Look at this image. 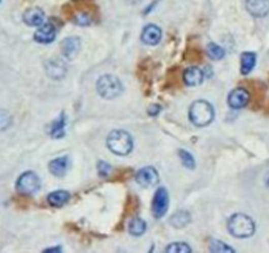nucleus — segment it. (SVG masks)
Masks as SVG:
<instances>
[{"mask_svg":"<svg viewBox=\"0 0 269 253\" xmlns=\"http://www.w3.org/2000/svg\"><path fill=\"white\" fill-rule=\"evenodd\" d=\"M107 147L115 155L127 156L132 152L133 141L128 132L116 129V131H112L107 137Z\"/></svg>","mask_w":269,"mask_h":253,"instance_id":"nucleus-1","label":"nucleus"},{"mask_svg":"<svg viewBox=\"0 0 269 253\" xmlns=\"http://www.w3.org/2000/svg\"><path fill=\"white\" fill-rule=\"evenodd\" d=\"M230 234L239 239L252 236L255 232V223L250 216L244 214H235L230 218L228 226H227Z\"/></svg>","mask_w":269,"mask_h":253,"instance_id":"nucleus-2","label":"nucleus"},{"mask_svg":"<svg viewBox=\"0 0 269 253\" xmlns=\"http://www.w3.org/2000/svg\"><path fill=\"white\" fill-rule=\"evenodd\" d=\"M214 109L213 105L205 100H198L191 104L189 110V118L190 122L197 127H206L210 124L214 119Z\"/></svg>","mask_w":269,"mask_h":253,"instance_id":"nucleus-3","label":"nucleus"},{"mask_svg":"<svg viewBox=\"0 0 269 253\" xmlns=\"http://www.w3.org/2000/svg\"><path fill=\"white\" fill-rule=\"evenodd\" d=\"M96 90L98 94L105 99H114L118 98L123 92V85L119 81V78L111 76V74H106L100 77L96 82Z\"/></svg>","mask_w":269,"mask_h":253,"instance_id":"nucleus-4","label":"nucleus"},{"mask_svg":"<svg viewBox=\"0 0 269 253\" xmlns=\"http://www.w3.org/2000/svg\"><path fill=\"white\" fill-rule=\"evenodd\" d=\"M40 178L37 177L36 173L33 171H25L20 175L16 182V189L20 194L24 195H32L37 193L40 189Z\"/></svg>","mask_w":269,"mask_h":253,"instance_id":"nucleus-5","label":"nucleus"},{"mask_svg":"<svg viewBox=\"0 0 269 253\" xmlns=\"http://www.w3.org/2000/svg\"><path fill=\"white\" fill-rule=\"evenodd\" d=\"M169 207V195L167 191L164 188H158L154 193L153 204H152V211H153V216L160 219L166 214V210Z\"/></svg>","mask_w":269,"mask_h":253,"instance_id":"nucleus-6","label":"nucleus"},{"mask_svg":"<svg viewBox=\"0 0 269 253\" xmlns=\"http://www.w3.org/2000/svg\"><path fill=\"white\" fill-rule=\"evenodd\" d=\"M227 102H228V105H230L231 109H243V107H246V105L248 104V102H250V92L247 91L246 89H243V87H238V89L232 90V91L230 92Z\"/></svg>","mask_w":269,"mask_h":253,"instance_id":"nucleus-7","label":"nucleus"},{"mask_svg":"<svg viewBox=\"0 0 269 253\" xmlns=\"http://www.w3.org/2000/svg\"><path fill=\"white\" fill-rule=\"evenodd\" d=\"M136 182L143 188H152L158 182V173L152 166L140 169L136 173Z\"/></svg>","mask_w":269,"mask_h":253,"instance_id":"nucleus-8","label":"nucleus"},{"mask_svg":"<svg viewBox=\"0 0 269 253\" xmlns=\"http://www.w3.org/2000/svg\"><path fill=\"white\" fill-rule=\"evenodd\" d=\"M81 40L79 37L72 36L65 39L61 43V53H62V56L68 59H73L76 58L78 56L79 50H81Z\"/></svg>","mask_w":269,"mask_h":253,"instance_id":"nucleus-9","label":"nucleus"},{"mask_svg":"<svg viewBox=\"0 0 269 253\" xmlns=\"http://www.w3.org/2000/svg\"><path fill=\"white\" fill-rule=\"evenodd\" d=\"M57 36L56 26L50 23H44L39 26V29L35 32V40L40 44H50L54 41Z\"/></svg>","mask_w":269,"mask_h":253,"instance_id":"nucleus-10","label":"nucleus"},{"mask_svg":"<svg viewBox=\"0 0 269 253\" xmlns=\"http://www.w3.org/2000/svg\"><path fill=\"white\" fill-rule=\"evenodd\" d=\"M247 11L255 17H264L269 13V0H246Z\"/></svg>","mask_w":269,"mask_h":253,"instance_id":"nucleus-11","label":"nucleus"},{"mask_svg":"<svg viewBox=\"0 0 269 253\" xmlns=\"http://www.w3.org/2000/svg\"><path fill=\"white\" fill-rule=\"evenodd\" d=\"M161 37H162V32L157 25H153V24L145 26L141 33V40L147 45H156L160 43Z\"/></svg>","mask_w":269,"mask_h":253,"instance_id":"nucleus-12","label":"nucleus"},{"mask_svg":"<svg viewBox=\"0 0 269 253\" xmlns=\"http://www.w3.org/2000/svg\"><path fill=\"white\" fill-rule=\"evenodd\" d=\"M46 74L52 79H61L66 74L65 63L61 62L59 59H49L45 62Z\"/></svg>","mask_w":269,"mask_h":253,"instance_id":"nucleus-13","label":"nucleus"},{"mask_svg":"<svg viewBox=\"0 0 269 253\" xmlns=\"http://www.w3.org/2000/svg\"><path fill=\"white\" fill-rule=\"evenodd\" d=\"M23 20L26 25L40 26L45 23V13L40 8H30L24 12Z\"/></svg>","mask_w":269,"mask_h":253,"instance_id":"nucleus-14","label":"nucleus"},{"mask_svg":"<svg viewBox=\"0 0 269 253\" xmlns=\"http://www.w3.org/2000/svg\"><path fill=\"white\" fill-rule=\"evenodd\" d=\"M69 165L70 161L66 156L54 158V160H52V161L49 162V171L53 175H56V177H63V175L68 173Z\"/></svg>","mask_w":269,"mask_h":253,"instance_id":"nucleus-15","label":"nucleus"},{"mask_svg":"<svg viewBox=\"0 0 269 253\" xmlns=\"http://www.w3.org/2000/svg\"><path fill=\"white\" fill-rule=\"evenodd\" d=\"M204 71L199 67L191 66L189 69L185 70L184 73V82L187 86H198L204 82Z\"/></svg>","mask_w":269,"mask_h":253,"instance_id":"nucleus-16","label":"nucleus"},{"mask_svg":"<svg viewBox=\"0 0 269 253\" xmlns=\"http://www.w3.org/2000/svg\"><path fill=\"white\" fill-rule=\"evenodd\" d=\"M256 65V54L252 52H244L240 58V71L243 76L250 74Z\"/></svg>","mask_w":269,"mask_h":253,"instance_id":"nucleus-17","label":"nucleus"},{"mask_svg":"<svg viewBox=\"0 0 269 253\" xmlns=\"http://www.w3.org/2000/svg\"><path fill=\"white\" fill-rule=\"evenodd\" d=\"M70 199V193L65 190H57L53 191L48 195V202H49L50 206L53 207H61L63 204L68 203V201Z\"/></svg>","mask_w":269,"mask_h":253,"instance_id":"nucleus-18","label":"nucleus"},{"mask_svg":"<svg viewBox=\"0 0 269 253\" xmlns=\"http://www.w3.org/2000/svg\"><path fill=\"white\" fill-rule=\"evenodd\" d=\"M190 221H191L190 214H189L187 211L181 210L177 211V212L171 218V221L169 222H171V224L174 228H184L185 226H187V224L190 223Z\"/></svg>","mask_w":269,"mask_h":253,"instance_id":"nucleus-19","label":"nucleus"},{"mask_svg":"<svg viewBox=\"0 0 269 253\" xmlns=\"http://www.w3.org/2000/svg\"><path fill=\"white\" fill-rule=\"evenodd\" d=\"M129 234L133 236H141L147 231V223L140 218H134L128 224Z\"/></svg>","mask_w":269,"mask_h":253,"instance_id":"nucleus-20","label":"nucleus"},{"mask_svg":"<svg viewBox=\"0 0 269 253\" xmlns=\"http://www.w3.org/2000/svg\"><path fill=\"white\" fill-rule=\"evenodd\" d=\"M65 129V115H61L50 127V135L54 138H61L63 136Z\"/></svg>","mask_w":269,"mask_h":253,"instance_id":"nucleus-21","label":"nucleus"},{"mask_svg":"<svg viewBox=\"0 0 269 253\" xmlns=\"http://www.w3.org/2000/svg\"><path fill=\"white\" fill-rule=\"evenodd\" d=\"M224 49L215 43H210L207 45V56L211 59H222L224 57Z\"/></svg>","mask_w":269,"mask_h":253,"instance_id":"nucleus-22","label":"nucleus"},{"mask_svg":"<svg viewBox=\"0 0 269 253\" xmlns=\"http://www.w3.org/2000/svg\"><path fill=\"white\" fill-rule=\"evenodd\" d=\"M178 156H180L181 162H182V165H184L185 168L187 169L195 168V160H194V157L191 156V153H189L187 151H184V149H181V151L178 152Z\"/></svg>","mask_w":269,"mask_h":253,"instance_id":"nucleus-23","label":"nucleus"},{"mask_svg":"<svg viewBox=\"0 0 269 253\" xmlns=\"http://www.w3.org/2000/svg\"><path fill=\"white\" fill-rule=\"evenodd\" d=\"M209 249L213 253H230L233 252V249L231 247H228L227 244H224L223 241H218V240H213L210 243V248Z\"/></svg>","mask_w":269,"mask_h":253,"instance_id":"nucleus-24","label":"nucleus"},{"mask_svg":"<svg viewBox=\"0 0 269 253\" xmlns=\"http://www.w3.org/2000/svg\"><path fill=\"white\" fill-rule=\"evenodd\" d=\"M165 250H166V252H171V253H189V252H191L190 247H189L187 244L182 243V241H178V243H173V244H171V245H167V247L165 248Z\"/></svg>","mask_w":269,"mask_h":253,"instance_id":"nucleus-25","label":"nucleus"},{"mask_svg":"<svg viewBox=\"0 0 269 253\" xmlns=\"http://www.w3.org/2000/svg\"><path fill=\"white\" fill-rule=\"evenodd\" d=\"M12 124V116L7 111L0 110V131H4Z\"/></svg>","mask_w":269,"mask_h":253,"instance_id":"nucleus-26","label":"nucleus"},{"mask_svg":"<svg viewBox=\"0 0 269 253\" xmlns=\"http://www.w3.org/2000/svg\"><path fill=\"white\" fill-rule=\"evenodd\" d=\"M98 171L100 177L107 178L112 173V166L110 164H107V162L100 161L98 164Z\"/></svg>","mask_w":269,"mask_h":253,"instance_id":"nucleus-27","label":"nucleus"},{"mask_svg":"<svg viewBox=\"0 0 269 253\" xmlns=\"http://www.w3.org/2000/svg\"><path fill=\"white\" fill-rule=\"evenodd\" d=\"M74 23L77 24V25H90L91 24V19H90V16L87 15V13L82 12V13H78L76 17H74Z\"/></svg>","mask_w":269,"mask_h":253,"instance_id":"nucleus-28","label":"nucleus"},{"mask_svg":"<svg viewBox=\"0 0 269 253\" xmlns=\"http://www.w3.org/2000/svg\"><path fill=\"white\" fill-rule=\"evenodd\" d=\"M161 111V107L160 105H151L149 109H148V114H149V116H157L158 114H160Z\"/></svg>","mask_w":269,"mask_h":253,"instance_id":"nucleus-29","label":"nucleus"},{"mask_svg":"<svg viewBox=\"0 0 269 253\" xmlns=\"http://www.w3.org/2000/svg\"><path fill=\"white\" fill-rule=\"evenodd\" d=\"M45 252H61V248H49V249H45Z\"/></svg>","mask_w":269,"mask_h":253,"instance_id":"nucleus-30","label":"nucleus"},{"mask_svg":"<svg viewBox=\"0 0 269 253\" xmlns=\"http://www.w3.org/2000/svg\"><path fill=\"white\" fill-rule=\"evenodd\" d=\"M0 2H2V0H0Z\"/></svg>","mask_w":269,"mask_h":253,"instance_id":"nucleus-31","label":"nucleus"}]
</instances>
